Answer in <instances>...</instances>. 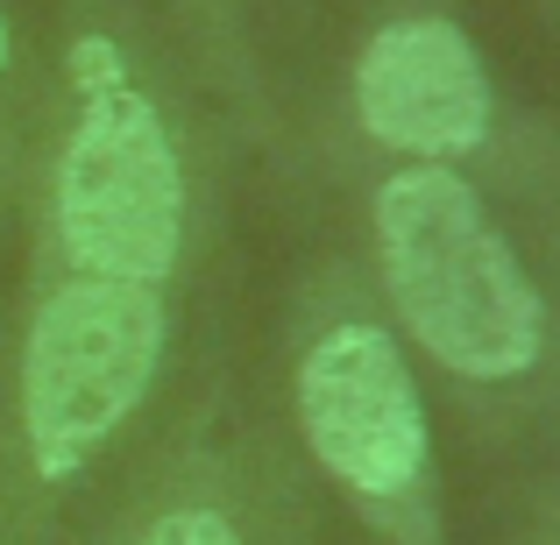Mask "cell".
Listing matches in <instances>:
<instances>
[{"label": "cell", "mask_w": 560, "mask_h": 545, "mask_svg": "<svg viewBox=\"0 0 560 545\" xmlns=\"http://www.w3.org/2000/svg\"><path fill=\"white\" fill-rule=\"evenodd\" d=\"M376 248L390 305L440 368L504 382L539 362V291L511 241L482 220V199L454 170L425 164L376 191Z\"/></svg>", "instance_id": "cell-1"}, {"label": "cell", "mask_w": 560, "mask_h": 545, "mask_svg": "<svg viewBox=\"0 0 560 545\" xmlns=\"http://www.w3.org/2000/svg\"><path fill=\"white\" fill-rule=\"evenodd\" d=\"M79 79V121H71L65 164H57V227L85 276L114 284H156L178 262L185 234V178L171 150L164 114L128 79L107 36L71 50Z\"/></svg>", "instance_id": "cell-2"}, {"label": "cell", "mask_w": 560, "mask_h": 545, "mask_svg": "<svg viewBox=\"0 0 560 545\" xmlns=\"http://www.w3.org/2000/svg\"><path fill=\"white\" fill-rule=\"evenodd\" d=\"M164 355L156 284L71 276L28 327L22 355V433L43 482H71L107 433L142 404Z\"/></svg>", "instance_id": "cell-3"}, {"label": "cell", "mask_w": 560, "mask_h": 545, "mask_svg": "<svg viewBox=\"0 0 560 545\" xmlns=\"http://www.w3.org/2000/svg\"><path fill=\"white\" fill-rule=\"evenodd\" d=\"M299 418L319 467L362 510L390 518L425 482V411L383 327H334L299 368Z\"/></svg>", "instance_id": "cell-4"}, {"label": "cell", "mask_w": 560, "mask_h": 545, "mask_svg": "<svg viewBox=\"0 0 560 545\" xmlns=\"http://www.w3.org/2000/svg\"><path fill=\"white\" fill-rule=\"evenodd\" d=\"M362 128L411 156H462L490 128V85L454 22H397L362 50Z\"/></svg>", "instance_id": "cell-5"}, {"label": "cell", "mask_w": 560, "mask_h": 545, "mask_svg": "<svg viewBox=\"0 0 560 545\" xmlns=\"http://www.w3.org/2000/svg\"><path fill=\"white\" fill-rule=\"evenodd\" d=\"M142 545H242L234 538V524L220 518V510H171V518H156Z\"/></svg>", "instance_id": "cell-6"}, {"label": "cell", "mask_w": 560, "mask_h": 545, "mask_svg": "<svg viewBox=\"0 0 560 545\" xmlns=\"http://www.w3.org/2000/svg\"><path fill=\"white\" fill-rule=\"evenodd\" d=\"M0 71H8V22H0Z\"/></svg>", "instance_id": "cell-7"}]
</instances>
